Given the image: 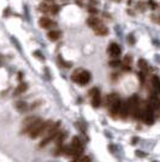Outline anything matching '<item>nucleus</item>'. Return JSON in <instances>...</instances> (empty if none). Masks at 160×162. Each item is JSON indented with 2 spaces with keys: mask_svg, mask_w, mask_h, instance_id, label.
<instances>
[{
  "mask_svg": "<svg viewBox=\"0 0 160 162\" xmlns=\"http://www.w3.org/2000/svg\"><path fill=\"white\" fill-rule=\"evenodd\" d=\"M110 64H111V66H113V67H116V66H119V62H110Z\"/></svg>",
  "mask_w": 160,
  "mask_h": 162,
  "instance_id": "25",
  "label": "nucleus"
},
{
  "mask_svg": "<svg viewBox=\"0 0 160 162\" xmlns=\"http://www.w3.org/2000/svg\"><path fill=\"white\" fill-rule=\"evenodd\" d=\"M16 109H17L19 112H24L29 109V105H28V103L20 100V102H18V103H16Z\"/></svg>",
  "mask_w": 160,
  "mask_h": 162,
  "instance_id": "9",
  "label": "nucleus"
},
{
  "mask_svg": "<svg viewBox=\"0 0 160 162\" xmlns=\"http://www.w3.org/2000/svg\"><path fill=\"white\" fill-rule=\"evenodd\" d=\"M128 42H129L130 45H134L135 44V40H134V36L132 35H129L128 36Z\"/></svg>",
  "mask_w": 160,
  "mask_h": 162,
  "instance_id": "20",
  "label": "nucleus"
},
{
  "mask_svg": "<svg viewBox=\"0 0 160 162\" xmlns=\"http://www.w3.org/2000/svg\"><path fill=\"white\" fill-rule=\"evenodd\" d=\"M118 100H120V98H119V96H118V94H116V93L108 94V96H107V98H106V105L110 108L112 104H114L116 102H118Z\"/></svg>",
  "mask_w": 160,
  "mask_h": 162,
  "instance_id": "7",
  "label": "nucleus"
},
{
  "mask_svg": "<svg viewBox=\"0 0 160 162\" xmlns=\"http://www.w3.org/2000/svg\"><path fill=\"white\" fill-rule=\"evenodd\" d=\"M72 80L75 82H78L81 85H86L90 81V74L86 70H82V69H78L73 73L72 75Z\"/></svg>",
  "mask_w": 160,
  "mask_h": 162,
  "instance_id": "1",
  "label": "nucleus"
},
{
  "mask_svg": "<svg viewBox=\"0 0 160 162\" xmlns=\"http://www.w3.org/2000/svg\"><path fill=\"white\" fill-rule=\"evenodd\" d=\"M50 7L51 6H48V4L47 3H41L40 6H39V10L42 13H48L50 12Z\"/></svg>",
  "mask_w": 160,
  "mask_h": 162,
  "instance_id": "15",
  "label": "nucleus"
},
{
  "mask_svg": "<svg viewBox=\"0 0 160 162\" xmlns=\"http://www.w3.org/2000/svg\"><path fill=\"white\" fill-rule=\"evenodd\" d=\"M17 76H18V78H17V79H18V81H20V80L23 79V73H22V72H19Z\"/></svg>",
  "mask_w": 160,
  "mask_h": 162,
  "instance_id": "24",
  "label": "nucleus"
},
{
  "mask_svg": "<svg viewBox=\"0 0 160 162\" xmlns=\"http://www.w3.org/2000/svg\"><path fill=\"white\" fill-rule=\"evenodd\" d=\"M47 35H48V37L52 41H57L60 37V33L58 30H51V31H48V34Z\"/></svg>",
  "mask_w": 160,
  "mask_h": 162,
  "instance_id": "13",
  "label": "nucleus"
},
{
  "mask_svg": "<svg viewBox=\"0 0 160 162\" xmlns=\"http://www.w3.org/2000/svg\"><path fill=\"white\" fill-rule=\"evenodd\" d=\"M138 67H140V69L142 70V73H143V74L147 73V72H148V68H149L145 59H140V61H138Z\"/></svg>",
  "mask_w": 160,
  "mask_h": 162,
  "instance_id": "14",
  "label": "nucleus"
},
{
  "mask_svg": "<svg viewBox=\"0 0 160 162\" xmlns=\"http://www.w3.org/2000/svg\"><path fill=\"white\" fill-rule=\"evenodd\" d=\"M114 1H117V3H119V1H122V0H114Z\"/></svg>",
  "mask_w": 160,
  "mask_h": 162,
  "instance_id": "28",
  "label": "nucleus"
},
{
  "mask_svg": "<svg viewBox=\"0 0 160 162\" xmlns=\"http://www.w3.org/2000/svg\"><path fill=\"white\" fill-rule=\"evenodd\" d=\"M136 7H137L138 10H140V11H145V9H146V4H145V3H142V1H140V3H137Z\"/></svg>",
  "mask_w": 160,
  "mask_h": 162,
  "instance_id": "17",
  "label": "nucleus"
},
{
  "mask_svg": "<svg viewBox=\"0 0 160 162\" xmlns=\"http://www.w3.org/2000/svg\"><path fill=\"white\" fill-rule=\"evenodd\" d=\"M33 55H34V56H35L36 58H39L40 61H44V59H45L44 55H42V53H41L40 51H34V53H33Z\"/></svg>",
  "mask_w": 160,
  "mask_h": 162,
  "instance_id": "16",
  "label": "nucleus"
},
{
  "mask_svg": "<svg viewBox=\"0 0 160 162\" xmlns=\"http://www.w3.org/2000/svg\"><path fill=\"white\" fill-rule=\"evenodd\" d=\"M39 120H40V118L37 116H28L26 118H24V121L22 122V133H28L30 127L33 126L36 121H39Z\"/></svg>",
  "mask_w": 160,
  "mask_h": 162,
  "instance_id": "3",
  "label": "nucleus"
},
{
  "mask_svg": "<svg viewBox=\"0 0 160 162\" xmlns=\"http://www.w3.org/2000/svg\"><path fill=\"white\" fill-rule=\"evenodd\" d=\"M90 97H92V104L94 108H99L100 106V102H101V97H100V92L98 91V88H93L89 92Z\"/></svg>",
  "mask_w": 160,
  "mask_h": 162,
  "instance_id": "4",
  "label": "nucleus"
},
{
  "mask_svg": "<svg viewBox=\"0 0 160 162\" xmlns=\"http://www.w3.org/2000/svg\"><path fill=\"white\" fill-rule=\"evenodd\" d=\"M58 10H59V7H58L57 5H53V6L50 7V12H52L53 15H56V13H58Z\"/></svg>",
  "mask_w": 160,
  "mask_h": 162,
  "instance_id": "18",
  "label": "nucleus"
},
{
  "mask_svg": "<svg viewBox=\"0 0 160 162\" xmlns=\"http://www.w3.org/2000/svg\"><path fill=\"white\" fill-rule=\"evenodd\" d=\"M88 11H89L90 13H97V12H98V10L95 9V7H89V10H88Z\"/></svg>",
  "mask_w": 160,
  "mask_h": 162,
  "instance_id": "22",
  "label": "nucleus"
},
{
  "mask_svg": "<svg viewBox=\"0 0 160 162\" xmlns=\"http://www.w3.org/2000/svg\"><path fill=\"white\" fill-rule=\"evenodd\" d=\"M79 162H90V159L87 157V156H83L82 159H79Z\"/></svg>",
  "mask_w": 160,
  "mask_h": 162,
  "instance_id": "21",
  "label": "nucleus"
},
{
  "mask_svg": "<svg viewBox=\"0 0 160 162\" xmlns=\"http://www.w3.org/2000/svg\"><path fill=\"white\" fill-rule=\"evenodd\" d=\"M107 31H108L107 28H106L104 24L97 27V28H94V33L97 35H106V34H107Z\"/></svg>",
  "mask_w": 160,
  "mask_h": 162,
  "instance_id": "11",
  "label": "nucleus"
},
{
  "mask_svg": "<svg viewBox=\"0 0 160 162\" xmlns=\"http://www.w3.org/2000/svg\"><path fill=\"white\" fill-rule=\"evenodd\" d=\"M108 52L113 57H118L120 55V47H119V45L114 44V42H113V44H111L110 47H108Z\"/></svg>",
  "mask_w": 160,
  "mask_h": 162,
  "instance_id": "6",
  "label": "nucleus"
},
{
  "mask_svg": "<svg viewBox=\"0 0 160 162\" xmlns=\"http://www.w3.org/2000/svg\"><path fill=\"white\" fill-rule=\"evenodd\" d=\"M9 13H10V9H9V7L5 9V11H4V16H5V17H7Z\"/></svg>",
  "mask_w": 160,
  "mask_h": 162,
  "instance_id": "23",
  "label": "nucleus"
},
{
  "mask_svg": "<svg viewBox=\"0 0 160 162\" xmlns=\"http://www.w3.org/2000/svg\"><path fill=\"white\" fill-rule=\"evenodd\" d=\"M136 155H137V156H145V154L141 153V151H136Z\"/></svg>",
  "mask_w": 160,
  "mask_h": 162,
  "instance_id": "26",
  "label": "nucleus"
},
{
  "mask_svg": "<svg viewBox=\"0 0 160 162\" xmlns=\"http://www.w3.org/2000/svg\"><path fill=\"white\" fill-rule=\"evenodd\" d=\"M131 61H132V58H131L130 56H125V57H124V64H125V66H128V64H130V63H131Z\"/></svg>",
  "mask_w": 160,
  "mask_h": 162,
  "instance_id": "19",
  "label": "nucleus"
},
{
  "mask_svg": "<svg viewBox=\"0 0 160 162\" xmlns=\"http://www.w3.org/2000/svg\"><path fill=\"white\" fill-rule=\"evenodd\" d=\"M26 88H28V85H26L25 82H22V84H19L18 86H17V88L15 90V96H18V94H22L23 92H25L26 91Z\"/></svg>",
  "mask_w": 160,
  "mask_h": 162,
  "instance_id": "10",
  "label": "nucleus"
},
{
  "mask_svg": "<svg viewBox=\"0 0 160 162\" xmlns=\"http://www.w3.org/2000/svg\"><path fill=\"white\" fill-rule=\"evenodd\" d=\"M152 84H153V88L155 90V92L157 93H160V79L158 76H153Z\"/></svg>",
  "mask_w": 160,
  "mask_h": 162,
  "instance_id": "12",
  "label": "nucleus"
},
{
  "mask_svg": "<svg viewBox=\"0 0 160 162\" xmlns=\"http://www.w3.org/2000/svg\"><path fill=\"white\" fill-rule=\"evenodd\" d=\"M149 106H151V109L153 111V115L154 117H158L160 120V99L158 97L153 96L151 100H149Z\"/></svg>",
  "mask_w": 160,
  "mask_h": 162,
  "instance_id": "2",
  "label": "nucleus"
},
{
  "mask_svg": "<svg viewBox=\"0 0 160 162\" xmlns=\"http://www.w3.org/2000/svg\"><path fill=\"white\" fill-rule=\"evenodd\" d=\"M39 24L42 27V28H46V29L52 28V27H54V25H56V23L53 22L52 19H50L48 17H42V18H40Z\"/></svg>",
  "mask_w": 160,
  "mask_h": 162,
  "instance_id": "5",
  "label": "nucleus"
},
{
  "mask_svg": "<svg viewBox=\"0 0 160 162\" xmlns=\"http://www.w3.org/2000/svg\"><path fill=\"white\" fill-rule=\"evenodd\" d=\"M87 23H88V25L92 27V28H97V27H99V25L102 24L101 19H99V18H97V17H89V18L87 19Z\"/></svg>",
  "mask_w": 160,
  "mask_h": 162,
  "instance_id": "8",
  "label": "nucleus"
},
{
  "mask_svg": "<svg viewBox=\"0 0 160 162\" xmlns=\"http://www.w3.org/2000/svg\"><path fill=\"white\" fill-rule=\"evenodd\" d=\"M3 62H4V57H3V56H0V66L3 64Z\"/></svg>",
  "mask_w": 160,
  "mask_h": 162,
  "instance_id": "27",
  "label": "nucleus"
}]
</instances>
